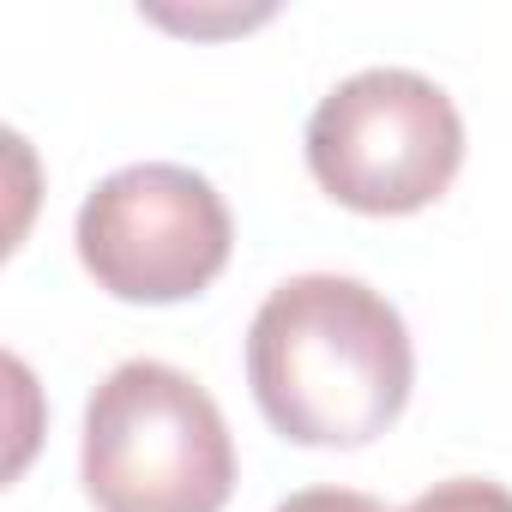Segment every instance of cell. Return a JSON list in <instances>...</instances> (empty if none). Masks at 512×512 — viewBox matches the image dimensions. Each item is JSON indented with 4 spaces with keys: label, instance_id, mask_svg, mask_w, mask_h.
<instances>
[{
    "label": "cell",
    "instance_id": "1",
    "mask_svg": "<svg viewBox=\"0 0 512 512\" xmlns=\"http://www.w3.org/2000/svg\"><path fill=\"white\" fill-rule=\"evenodd\" d=\"M416 380L404 314L362 278H284L247 326V386L266 422L296 446L380 440Z\"/></svg>",
    "mask_w": 512,
    "mask_h": 512
},
{
    "label": "cell",
    "instance_id": "2",
    "mask_svg": "<svg viewBox=\"0 0 512 512\" xmlns=\"http://www.w3.org/2000/svg\"><path fill=\"white\" fill-rule=\"evenodd\" d=\"M79 476L97 512H223L235 440L193 374L139 356L91 392Z\"/></svg>",
    "mask_w": 512,
    "mask_h": 512
},
{
    "label": "cell",
    "instance_id": "3",
    "mask_svg": "<svg viewBox=\"0 0 512 512\" xmlns=\"http://www.w3.org/2000/svg\"><path fill=\"white\" fill-rule=\"evenodd\" d=\"M458 163V103L416 67H362L308 115L314 181L362 217H404L434 205L452 187Z\"/></svg>",
    "mask_w": 512,
    "mask_h": 512
},
{
    "label": "cell",
    "instance_id": "4",
    "mask_svg": "<svg viewBox=\"0 0 512 512\" xmlns=\"http://www.w3.org/2000/svg\"><path fill=\"white\" fill-rule=\"evenodd\" d=\"M79 260L115 302H187L235 247L223 193L187 163H127L103 175L73 223Z\"/></svg>",
    "mask_w": 512,
    "mask_h": 512
},
{
    "label": "cell",
    "instance_id": "5",
    "mask_svg": "<svg viewBox=\"0 0 512 512\" xmlns=\"http://www.w3.org/2000/svg\"><path fill=\"white\" fill-rule=\"evenodd\" d=\"M404 512H512V488L488 482V476H452L422 488Z\"/></svg>",
    "mask_w": 512,
    "mask_h": 512
},
{
    "label": "cell",
    "instance_id": "6",
    "mask_svg": "<svg viewBox=\"0 0 512 512\" xmlns=\"http://www.w3.org/2000/svg\"><path fill=\"white\" fill-rule=\"evenodd\" d=\"M272 512H386V506L374 494H362V488H302Z\"/></svg>",
    "mask_w": 512,
    "mask_h": 512
}]
</instances>
